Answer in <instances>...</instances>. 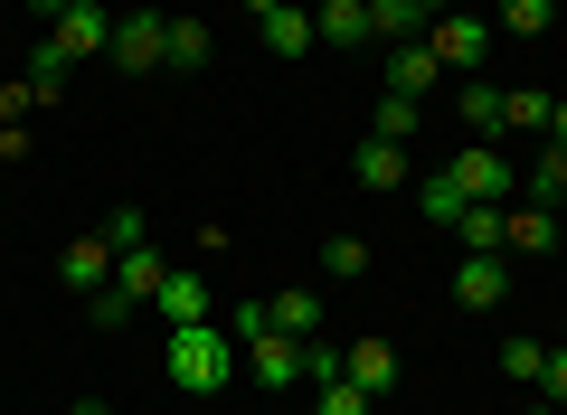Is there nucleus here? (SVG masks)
Here are the masks:
<instances>
[{
    "label": "nucleus",
    "instance_id": "2eb2a0df",
    "mask_svg": "<svg viewBox=\"0 0 567 415\" xmlns=\"http://www.w3.org/2000/svg\"><path fill=\"white\" fill-rule=\"evenodd\" d=\"M360 189H406V142H360Z\"/></svg>",
    "mask_w": 567,
    "mask_h": 415
},
{
    "label": "nucleus",
    "instance_id": "bb28decb",
    "mask_svg": "<svg viewBox=\"0 0 567 415\" xmlns=\"http://www.w3.org/2000/svg\"><path fill=\"white\" fill-rule=\"evenodd\" d=\"M265 331H275V302H237V312H227V340H237V350L265 340Z\"/></svg>",
    "mask_w": 567,
    "mask_h": 415
},
{
    "label": "nucleus",
    "instance_id": "72a5a7b5",
    "mask_svg": "<svg viewBox=\"0 0 567 415\" xmlns=\"http://www.w3.org/2000/svg\"><path fill=\"white\" fill-rule=\"evenodd\" d=\"M539 396H548V406H567V350H548V377H539Z\"/></svg>",
    "mask_w": 567,
    "mask_h": 415
},
{
    "label": "nucleus",
    "instance_id": "c85d7f7f",
    "mask_svg": "<svg viewBox=\"0 0 567 415\" xmlns=\"http://www.w3.org/2000/svg\"><path fill=\"white\" fill-rule=\"evenodd\" d=\"M322 274H341V283L369 274V246H360V237H331V246H322Z\"/></svg>",
    "mask_w": 567,
    "mask_h": 415
},
{
    "label": "nucleus",
    "instance_id": "2f4dec72",
    "mask_svg": "<svg viewBox=\"0 0 567 415\" xmlns=\"http://www.w3.org/2000/svg\"><path fill=\"white\" fill-rule=\"evenodd\" d=\"M558 189H567V152L548 142V152H539V170H529V198H558Z\"/></svg>",
    "mask_w": 567,
    "mask_h": 415
},
{
    "label": "nucleus",
    "instance_id": "39448f33",
    "mask_svg": "<svg viewBox=\"0 0 567 415\" xmlns=\"http://www.w3.org/2000/svg\"><path fill=\"white\" fill-rule=\"evenodd\" d=\"M425 48H435V66H445V76H473V66H483V48H492V20H473V10H445Z\"/></svg>",
    "mask_w": 567,
    "mask_h": 415
},
{
    "label": "nucleus",
    "instance_id": "412c9836",
    "mask_svg": "<svg viewBox=\"0 0 567 415\" xmlns=\"http://www.w3.org/2000/svg\"><path fill=\"white\" fill-rule=\"evenodd\" d=\"M548 104H558V95H539V85H511V95H502V123H511V133H548Z\"/></svg>",
    "mask_w": 567,
    "mask_h": 415
},
{
    "label": "nucleus",
    "instance_id": "e433bc0d",
    "mask_svg": "<svg viewBox=\"0 0 567 415\" xmlns=\"http://www.w3.org/2000/svg\"><path fill=\"white\" fill-rule=\"evenodd\" d=\"M416 10H425V20H445V10H454V0H416Z\"/></svg>",
    "mask_w": 567,
    "mask_h": 415
},
{
    "label": "nucleus",
    "instance_id": "f257e3e1",
    "mask_svg": "<svg viewBox=\"0 0 567 415\" xmlns=\"http://www.w3.org/2000/svg\"><path fill=\"white\" fill-rule=\"evenodd\" d=\"M162 377L181 396H218L246 377V350L218 331V321H189V331H162Z\"/></svg>",
    "mask_w": 567,
    "mask_h": 415
},
{
    "label": "nucleus",
    "instance_id": "79ce46f5",
    "mask_svg": "<svg viewBox=\"0 0 567 415\" xmlns=\"http://www.w3.org/2000/svg\"><path fill=\"white\" fill-rule=\"evenodd\" d=\"M558 10H567V0H558Z\"/></svg>",
    "mask_w": 567,
    "mask_h": 415
},
{
    "label": "nucleus",
    "instance_id": "6e6552de",
    "mask_svg": "<svg viewBox=\"0 0 567 415\" xmlns=\"http://www.w3.org/2000/svg\"><path fill=\"white\" fill-rule=\"evenodd\" d=\"M341 377H350L360 396H388V387H398V350H388V340H350V350H341Z\"/></svg>",
    "mask_w": 567,
    "mask_h": 415
},
{
    "label": "nucleus",
    "instance_id": "f3484780",
    "mask_svg": "<svg viewBox=\"0 0 567 415\" xmlns=\"http://www.w3.org/2000/svg\"><path fill=\"white\" fill-rule=\"evenodd\" d=\"M312 39H331V48L369 39V0H322V10H312Z\"/></svg>",
    "mask_w": 567,
    "mask_h": 415
},
{
    "label": "nucleus",
    "instance_id": "b1692460",
    "mask_svg": "<svg viewBox=\"0 0 567 415\" xmlns=\"http://www.w3.org/2000/svg\"><path fill=\"white\" fill-rule=\"evenodd\" d=\"M369 133H379V142H406V133H416V95H379Z\"/></svg>",
    "mask_w": 567,
    "mask_h": 415
},
{
    "label": "nucleus",
    "instance_id": "f704fd0d",
    "mask_svg": "<svg viewBox=\"0 0 567 415\" xmlns=\"http://www.w3.org/2000/svg\"><path fill=\"white\" fill-rule=\"evenodd\" d=\"M548 142H558V152H567V95L548 104Z\"/></svg>",
    "mask_w": 567,
    "mask_h": 415
},
{
    "label": "nucleus",
    "instance_id": "7ed1b4c3",
    "mask_svg": "<svg viewBox=\"0 0 567 415\" xmlns=\"http://www.w3.org/2000/svg\"><path fill=\"white\" fill-rule=\"evenodd\" d=\"M114 66H123V76H162V66H171V20H162V10L114 20Z\"/></svg>",
    "mask_w": 567,
    "mask_h": 415
},
{
    "label": "nucleus",
    "instance_id": "58836bf2",
    "mask_svg": "<svg viewBox=\"0 0 567 415\" xmlns=\"http://www.w3.org/2000/svg\"><path fill=\"white\" fill-rule=\"evenodd\" d=\"M529 415H558V406H548V396H539V406H529Z\"/></svg>",
    "mask_w": 567,
    "mask_h": 415
},
{
    "label": "nucleus",
    "instance_id": "4c0bfd02",
    "mask_svg": "<svg viewBox=\"0 0 567 415\" xmlns=\"http://www.w3.org/2000/svg\"><path fill=\"white\" fill-rule=\"evenodd\" d=\"M246 10H256V20H265V10H284V0H246Z\"/></svg>",
    "mask_w": 567,
    "mask_h": 415
},
{
    "label": "nucleus",
    "instance_id": "6ab92c4d",
    "mask_svg": "<svg viewBox=\"0 0 567 415\" xmlns=\"http://www.w3.org/2000/svg\"><path fill=\"white\" fill-rule=\"evenodd\" d=\"M558 246V208H511V256H548Z\"/></svg>",
    "mask_w": 567,
    "mask_h": 415
},
{
    "label": "nucleus",
    "instance_id": "f03ea898",
    "mask_svg": "<svg viewBox=\"0 0 567 415\" xmlns=\"http://www.w3.org/2000/svg\"><path fill=\"white\" fill-rule=\"evenodd\" d=\"M445 179L473 198V208H511V189H520V170H511V160L492 152V142H464V152L445 160Z\"/></svg>",
    "mask_w": 567,
    "mask_h": 415
},
{
    "label": "nucleus",
    "instance_id": "7c9ffc66",
    "mask_svg": "<svg viewBox=\"0 0 567 415\" xmlns=\"http://www.w3.org/2000/svg\"><path fill=\"white\" fill-rule=\"evenodd\" d=\"M331 377H341V350L331 340H303V387H331Z\"/></svg>",
    "mask_w": 567,
    "mask_h": 415
},
{
    "label": "nucleus",
    "instance_id": "a19ab883",
    "mask_svg": "<svg viewBox=\"0 0 567 415\" xmlns=\"http://www.w3.org/2000/svg\"><path fill=\"white\" fill-rule=\"evenodd\" d=\"M558 340H567V321H558Z\"/></svg>",
    "mask_w": 567,
    "mask_h": 415
},
{
    "label": "nucleus",
    "instance_id": "4468645a",
    "mask_svg": "<svg viewBox=\"0 0 567 415\" xmlns=\"http://www.w3.org/2000/svg\"><path fill=\"white\" fill-rule=\"evenodd\" d=\"M275 331H284V340H322V293L284 283V293H275Z\"/></svg>",
    "mask_w": 567,
    "mask_h": 415
},
{
    "label": "nucleus",
    "instance_id": "c9c22d12",
    "mask_svg": "<svg viewBox=\"0 0 567 415\" xmlns=\"http://www.w3.org/2000/svg\"><path fill=\"white\" fill-rule=\"evenodd\" d=\"M66 415H114V406H104V396H85V406H66Z\"/></svg>",
    "mask_w": 567,
    "mask_h": 415
},
{
    "label": "nucleus",
    "instance_id": "1a4fd4ad",
    "mask_svg": "<svg viewBox=\"0 0 567 415\" xmlns=\"http://www.w3.org/2000/svg\"><path fill=\"white\" fill-rule=\"evenodd\" d=\"M152 312H162V331H189V321H208V283L171 264V274H162V293H152Z\"/></svg>",
    "mask_w": 567,
    "mask_h": 415
},
{
    "label": "nucleus",
    "instance_id": "20e7f679",
    "mask_svg": "<svg viewBox=\"0 0 567 415\" xmlns=\"http://www.w3.org/2000/svg\"><path fill=\"white\" fill-rule=\"evenodd\" d=\"M48 39H58L66 58H104V48H114V10H104V0H58V10H48Z\"/></svg>",
    "mask_w": 567,
    "mask_h": 415
},
{
    "label": "nucleus",
    "instance_id": "5701e85b",
    "mask_svg": "<svg viewBox=\"0 0 567 415\" xmlns=\"http://www.w3.org/2000/svg\"><path fill=\"white\" fill-rule=\"evenodd\" d=\"M104 246H114V256L152 246V218H142V208H104Z\"/></svg>",
    "mask_w": 567,
    "mask_h": 415
},
{
    "label": "nucleus",
    "instance_id": "dca6fc26",
    "mask_svg": "<svg viewBox=\"0 0 567 415\" xmlns=\"http://www.w3.org/2000/svg\"><path fill=\"white\" fill-rule=\"evenodd\" d=\"M265 48H275V58H303V48H312V10H293V0H284V10H265Z\"/></svg>",
    "mask_w": 567,
    "mask_h": 415
},
{
    "label": "nucleus",
    "instance_id": "aec40b11",
    "mask_svg": "<svg viewBox=\"0 0 567 415\" xmlns=\"http://www.w3.org/2000/svg\"><path fill=\"white\" fill-rule=\"evenodd\" d=\"M464 208H473V198L454 189L445 170H435V179H425V189H416V218H425V227H454V218H464Z\"/></svg>",
    "mask_w": 567,
    "mask_h": 415
},
{
    "label": "nucleus",
    "instance_id": "a878e982",
    "mask_svg": "<svg viewBox=\"0 0 567 415\" xmlns=\"http://www.w3.org/2000/svg\"><path fill=\"white\" fill-rule=\"evenodd\" d=\"M379 396H360L350 377H331V387H312V415H369Z\"/></svg>",
    "mask_w": 567,
    "mask_h": 415
},
{
    "label": "nucleus",
    "instance_id": "9d476101",
    "mask_svg": "<svg viewBox=\"0 0 567 415\" xmlns=\"http://www.w3.org/2000/svg\"><path fill=\"white\" fill-rule=\"evenodd\" d=\"M435 76H445V66H435V48L425 39H406V48H388V95H435Z\"/></svg>",
    "mask_w": 567,
    "mask_h": 415
},
{
    "label": "nucleus",
    "instance_id": "ddd939ff",
    "mask_svg": "<svg viewBox=\"0 0 567 415\" xmlns=\"http://www.w3.org/2000/svg\"><path fill=\"white\" fill-rule=\"evenodd\" d=\"M492 29L502 39H548L558 29V0H492Z\"/></svg>",
    "mask_w": 567,
    "mask_h": 415
},
{
    "label": "nucleus",
    "instance_id": "c756f323",
    "mask_svg": "<svg viewBox=\"0 0 567 415\" xmlns=\"http://www.w3.org/2000/svg\"><path fill=\"white\" fill-rule=\"evenodd\" d=\"M464 123L492 133V123H502V85H464Z\"/></svg>",
    "mask_w": 567,
    "mask_h": 415
},
{
    "label": "nucleus",
    "instance_id": "393cba45",
    "mask_svg": "<svg viewBox=\"0 0 567 415\" xmlns=\"http://www.w3.org/2000/svg\"><path fill=\"white\" fill-rule=\"evenodd\" d=\"M171 66H189V76L208 66V29L199 20H171Z\"/></svg>",
    "mask_w": 567,
    "mask_h": 415
},
{
    "label": "nucleus",
    "instance_id": "0eeeda50",
    "mask_svg": "<svg viewBox=\"0 0 567 415\" xmlns=\"http://www.w3.org/2000/svg\"><path fill=\"white\" fill-rule=\"evenodd\" d=\"M114 246H104V227H95V237H76V246H66V256H58V274H66V293H85V302H95L104 293V283H114Z\"/></svg>",
    "mask_w": 567,
    "mask_h": 415
},
{
    "label": "nucleus",
    "instance_id": "f8f14e48",
    "mask_svg": "<svg viewBox=\"0 0 567 415\" xmlns=\"http://www.w3.org/2000/svg\"><path fill=\"white\" fill-rule=\"evenodd\" d=\"M454 237H464V256H511V208H464Z\"/></svg>",
    "mask_w": 567,
    "mask_h": 415
},
{
    "label": "nucleus",
    "instance_id": "423d86ee",
    "mask_svg": "<svg viewBox=\"0 0 567 415\" xmlns=\"http://www.w3.org/2000/svg\"><path fill=\"white\" fill-rule=\"evenodd\" d=\"M246 377L256 387H303V340H284V331H265V340H246Z\"/></svg>",
    "mask_w": 567,
    "mask_h": 415
},
{
    "label": "nucleus",
    "instance_id": "9b49d317",
    "mask_svg": "<svg viewBox=\"0 0 567 415\" xmlns=\"http://www.w3.org/2000/svg\"><path fill=\"white\" fill-rule=\"evenodd\" d=\"M502 283H511L502 256H464V264H454V302H464V312H492V302H502Z\"/></svg>",
    "mask_w": 567,
    "mask_h": 415
},
{
    "label": "nucleus",
    "instance_id": "cd10ccee",
    "mask_svg": "<svg viewBox=\"0 0 567 415\" xmlns=\"http://www.w3.org/2000/svg\"><path fill=\"white\" fill-rule=\"evenodd\" d=\"M502 369L520 377V387H539V377H548V350H539V340H511V350H502Z\"/></svg>",
    "mask_w": 567,
    "mask_h": 415
},
{
    "label": "nucleus",
    "instance_id": "4be33fe9",
    "mask_svg": "<svg viewBox=\"0 0 567 415\" xmlns=\"http://www.w3.org/2000/svg\"><path fill=\"white\" fill-rule=\"evenodd\" d=\"M66 66H76V58H66V48L48 39L39 58H29V95H39V104H58V95H66Z\"/></svg>",
    "mask_w": 567,
    "mask_h": 415
},
{
    "label": "nucleus",
    "instance_id": "ea45409f",
    "mask_svg": "<svg viewBox=\"0 0 567 415\" xmlns=\"http://www.w3.org/2000/svg\"><path fill=\"white\" fill-rule=\"evenodd\" d=\"M548 208H567V189H558V198H548Z\"/></svg>",
    "mask_w": 567,
    "mask_h": 415
},
{
    "label": "nucleus",
    "instance_id": "a211bd4d",
    "mask_svg": "<svg viewBox=\"0 0 567 415\" xmlns=\"http://www.w3.org/2000/svg\"><path fill=\"white\" fill-rule=\"evenodd\" d=\"M425 29V10L416 0H369V39H388V48H406Z\"/></svg>",
    "mask_w": 567,
    "mask_h": 415
},
{
    "label": "nucleus",
    "instance_id": "473e14b6",
    "mask_svg": "<svg viewBox=\"0 0 567 415\" xmlns=\"http://www.w3.org/2000/svg\"><path fill=\"white\" fill-rule=\"evenodd\" d=\"M29 114H39V95H29V76H20V85H0V123H29Z\"/></svg>",
    "mask_w": 567,
    "mask_h": 415
}]
</instances>
